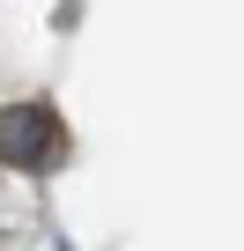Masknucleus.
Returning <instances> with one entry per match:
<instances>
[{"mask_svg": "<svg viewBox=\"0 0 244 251\" xmlns=\"http://www.w3.org/2000/svg\"><path fill=\"white\" fill-rule=\"evenodd\" d=\"M59 155H67V126L52 118V103H8L0 111V163L52 170Z\"/></svg>", "mask_w": 244, "mask_h": 251, "instance_id": "f257e3e1", "label": "nucleus"}]
</instances>
